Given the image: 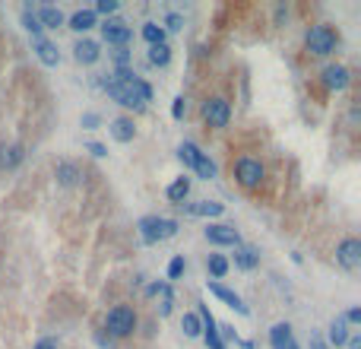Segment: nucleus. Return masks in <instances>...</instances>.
I'll list each match as a JSON object with an SVG mask.
<instances>
[{"mask_svg":"<svg viewBox=\"0 0 361 349\" xmlns=\"http://www.w3.org/2000/svg\"><path fill=\"white\" fill-rule=\"evenodd\" d=\"M96 343H98V346H102V349H111V346H115V343H111V336H102V334L96 336Z\"/></svg>","mask_w":361,"mask_h":349,"instance_id":"42","label":"nucleus"},{"mask_svg":"<svg viewBox=\"0 0 361 349\" xmlns=\"http://www.w3.org/2000/svg\"><path fill=\"white\" fill-rule=\"evenodd\" d=\"M346 346H348V349H361V336H352V334H348Z\"/></svg>","mask_w":361,"mask_h":349,"instance_id":"44","label":"nucleus"},{"mask_svg":"<svg viewBox=\"0 0 361 349\" xmlns=\"http://www.w3.org/2000/svg\"><path fill=\"white\" fill-rule=\"evenodd\" d=\"M35 51H38V61L45 64V67H57V61H61L57 45L54 41H48V38H35Z\"/></svg>","mask_w":361,"mask_h":349,"instance_id":"14","label":"nucleus"},{"mask_svg":"<svg viewBox=\"0 0 361 349\" xmlns=\"http://www.w3.org/2000/svg\"><path fill=\"white\" fill-rule=\"evenodd\" d=\"M82 178V171L76 169L73 162H57V181H61L64 187H76Z\"/></svg>","mask_w":361,"mask_h":349,"instance_id":"17","label":"nucleus"},{"mask_svg":"<svg viewBox=\"0 0 361 349\" xmlns=\"http://www.w3.org/2000/svg\"><path fill=\"white\" fill-rule=\"evenodd\" d=\"M336 260L342 270H358L361 267V241L358 238H346L336 248Z\"/></svg>","mask_w":361,"mask_h":349,"instance_id":"7","label":"nucleus"},{"mask_svg":"<svg viewBox=\"0 0 361 349\" xmlns=\"http://www.w3.org/2000/svg\"><path fill=\"white\" fill-rule=\"evenodd\" d=\"M209 292L216 295V299H222L225 305H228V308H235L238 311V315H251V308H247L244 301H241V295L235 292V289H228V286H222V283H216V280H209Z\"/></svg>","mask_w":361,"mask_h":349,"instance_id":"11","label":"nucleus"},{"mask_svg":"<svg viewBox=\"0 0 361 349\" xmlns=\"http://www.w3.org/2000/svg\"><path fill=\"white\" fill-rule=\"evenodd\" d=\"M206 241H209V245H219V248H238L241 235H238V229H232V226H219V222H212V226L206 229Z\"/></svg>","mask_w":361,"mask_h":349,"instance_id":"8","label":"nucleus"},{"mask_svg":"<svg viewBox=\"0 0 361 349\" xmlns=\"http://www.w3.org/2000/svg\"><path fill=\"white\" fill-rule=\"evenodd\" d=\"M181 330H184V336H200V334H203V327H200V318L197 315H184Z\"/></svg>","mask_w":361,"mask_h":349,"instance_id":"30","label":"nucleus"},{"mask_svg":"<svg viewBox=\"0 0 361 349\" xmlns=\"http://www.w3.org/2000/svg\"><path fill=\"white\" fill-rule=\"evenodd\" d=\"M105 330L111 336H130L137 330V311L130 308V305H117L105 315Z\"/></svg>","mask_w":361,"mask_h":349,"instance_id":"3","label":"nucleus"},{"mask_svg":"<svg viewBox=\"0 0 361 349\" xmlns=\"http://www.w3.org/2000/svg\"><path fill=\"white\" fill-rule=\"evenodd\" d=\"M184 270H187L184 257H171V264H168V280H177V276L184 273Z\"/></svg>","mask_w":361,"mask_h":349,"instance_id":"33","label":"nucleus"},{"mask_svg":"<svg viewBox=\"0 0 361 349\" xmlns=\"http://www.w3.org/2000/svg\"><path fill=\"white\" fill-rule=\"evenodd\" d=\"M342 318H346V324H358L361 321V308H348Z\"/></svg>","mask_w":361,"mask_h":349,"instance_id":"39","label":"nucleus"},{"mask_svg":"<svg viewBox=\"0 0 361 349\" xmlns=\"http://www.w3.org/2000/svg\"><path fill=\"white\" fill-rule=\"evenodd\" d=\"M168 200L171 204H181L184 206V200H187V194H191V178H177V181H171L168 185Z\"/></svg>","mask_w":361,"mask_h":349,"instance_id":"20","label":"nucleus"},{"mask_svg":"<svg viewBox=\"0 0 361 349\" xmlns=\"http://www.w3.org/2000/svg\"><path fill=\"white\" fill-rule=\"evenodd\" d=\"M257 264H260L257 248H251V245H238V248H235V267H238V270H257Z\"/></svg>","mask_w":361,"mask_h":349,"instance_id":"15","label":"nucleus"},{"mask_svg":"<svg viewBox=\"0 0 361 349\" xmlns=\"http://www.w3.org/2000/svg\"><path fill=\"white\" fill-rule=\"evenodd\" d=\"M307 51L317 57H327L336 51V45H339V35H336V29L330 26H311V32H307Z\"/></svg>","mask_w":361,"mask_h":349,"instance_id":"4","label":"nucleus"},{"mask_svg":"<svg viewBox=\"0 0 361 349\" xmlns=\"http://www.w3.org/2000/svg\"><path fill=\"white\" fill-rule=\"evenodd\" d=\"M187 213H191V216H222L225 213V206L222 204H216V200H200V204H191L187 206Z\"/></svg>","mask_w":361,"mask_h":349,"instance_id":"19","label":"nucleus"},{"mask_svg":"<svg viewBox=\"0 0 361 349\" xmlns=\"http://www.w3.org/2000/svg\"><path fill=\"white\" fill-rule=\"evenodd\" d=\"M22 162V146L20 143H3L0 146V171H13Z\"/></svg>","mask_w":361,"mask_h":349,"instance_id":"13","label":"nucleus"},{"mask_svg":"<svg viewBox=\"0 0 361 349\" xmlns=\"http://www.w3.org/2000/svg\"><path fill=\"white\" fill-rule=\"evenodd\" d=\"M22 29H26L29 35H35V38H41V32H45V29H41V22H38V16H35V10L29 7H22Z\"/></svg>","mask_w":361,"mask_h":349,"instance_id":"25","label":"nucleus"},{"mask_svg":"<svg viewBox=\"0 0 361 349\" xmlns=\"http://www.w3.org/2000/svg\"><path fill=\"white\" fill-rule=\"evenodd\" d=\"M165 26H168L171 32H181V29H184V16H181V13H168V20H165Z\"/></svg>","mask_w":361,"mask_h":349,"instance_id":"35","label":"nucleus"},{"mask_svg":"<svg viewBox=\"0 0 361 349\" xmlns=\"http://www.w3.org/2000/svg\"><path fill=\"white\" fill-rule=\"evenodd\" d=\"M133 134H137V127H133L130 117H115V121H111V137H115L117 143H130Z\"/></svg>","mask_w":361,"mask_h":349,"instance_id":"16","label":"nucleus"},{"mask_svg":"<svg viewBox=\"0 0 361 349\" xmlns=\"http://www.w3.org/2000/svg\"><path fill=\"white\" fill-rule=\"evenodd\" d=\"M193 171H197V175H200V178H206V181H209V178H216V162H212V159L209 156H203V152H200V159H197V165H193Z\"/></svg>","mask_w":361,"mask_h":349,"instance_id":"29","label":"nucleus"},{"mask_svg":"<svg viewBox=\"0 0 361 349\" xmlns=\"http://www.w3.org/2000/svg\"><path fill=\"white\" fill-rule=\"evenodd\" d=\"M311 349H330V346H327V343H323L317 334H314V336H311Z\"/></svg>","mask_w":361,"mask_h":349,"instance_id":"43","label":"nucleus"},{"mask_svg":"<svg viewBox=\"0 0 361 349\" xmlns=\"http://www.w3.org/2000/svg\"><path fill=\"white\" fill-rule=\"evenodd\" d=\"M270 343H273V349H286L288 343H292V327H288V324H276V327L270 330Z\"/></svg>","mask_w":361,"mask_h":349,"instance_id":"24","label":"nucleus"},{"mask_svg":"<svg viewBox=\"0 0 361 349\" xmlns=\"http://www.w3.org/2000/svg\"><path fill=\"white\" fill-rule=\"evenodd\" d=\"M92 26H98V20H96L92 10H76V13L70 16V29H73V32H89Z\"/></svg>","mask_w":361,"mask_h":349,"instance_id":"18","label":"nucleus"},{"mask_svg":"<svg viewBox=\"0 0 361 349\" xmlns=\"http://www.w3.org/2000/svg\"><path fill=\"white\" fill-rule=\"evenodd\" d=\"M321 80H323V86H327V90L342 92L348 83H352V73H348V67H342V64H327V67H323V73H321Z\"/></svg>","mask_w":361,"mask_h":349,"instance_id":"9","label":"nucleus"},{"mask_svg":"<svg viewBox=\"0 0 361 349\" xmlns=\"http://www.w3.org/2000/svg\"><path fill=\"white\" fill-rule=\"evenodd\" d=\"M86 150L92 152V156H96V159H105V156H108V150H105L102 143H86Z\"/></svg>","mask_w":361,"mask_h":349,"instance_id":"37","label":"nucleus"},{"mask_svg":"<svg viewBox=\"0 0 361 349\" xmlns=\"http://www.w3.org/2000/svg\"><path fill=\"white\" fill-rule=\"evenodd\" d=\"M228 267H232V264H228V257H222V254H209V257H206V270H209V276L216 283L228 273Z\"/></svg>","mask_w":361,"mask_h":349,"instance_id":"21","label":"nucleus"},{"mask_svg":"<svg viewBox=\"0 0 361 349\" xmlns=\"http://www.w3.org/2000/svg\"><path fill=\"white\" fill-rule=\"evenodd\" d=\"M98 124H102V117H98L96 111H86V115H82V127L86 130H96Z\"/></svg>","mask_w":361,"mask_h":349,"instance_id":"36","label":"nucleus"},{"mask_svg":"<svg viewBox=\"0 0 361 349\" xmlns=\"http://www.w3.org/2000/svg\"><path fill=\"white\" fill-rule=\"evenodd\" d=\"M102 38L108 41V45H117V48H124L130 41V26L124 20H105L102 22Z\"/></svg>","mask_w":361,"mask_h":349,"instance_id":"10","label":"nucleus"},{"mask_svg":"<svg viewBox=\"0 0 361 349\" xmlns=\"http://www.w3.org/2000/svg\"><path fill=\"white\" fill-rule=\"evenodd\" d=\"M203 121L209 124V127H228V121H232V105L225 102L222 96L206 99L203 102Z\"/></svg>","mask_w":361,"mask_h":349,"instance_id":"6","label":"nucleus"},{"mask_svg":"<svg viewBox=\"0 0 361 349\" xmlns=\"http://www.w3.org/2000/svg\"><path fill=\"white\" fill-rule=\"evenodd\" d=\"M235 178H238L241 187H257L260 181L266 178V169L260 159H251V156H241L235 162Z\"/></svg>","mask_w":361,"mask_h":349,"instance_id":"5","label":"nucleus"},{"mask_svg":"<svg viewBox=\"0 0 361 349\" xmlns=\"http://www.w3.org/2000/svg\"><path fill=\"white\" fill-rule=\"evenodd\" d=\"M117 7H121L117 0H98L92 13H96V16H98V13H102V16H111V13H117Z\"/></svg>","mask_w":361,"mask_h":349,"instance_id":"32","label":"nucleus"},{"mask_svg":"<svg viewBox=\"0 0 361 349\" xmlns=\"http://www.w3.org/2000/svg\"><path fill=\"white\" fill-rule=\"evenodd\" d=\"M149 64L152 67H168L171 64V48L168 45H152L149 48Z\"/></svg>","mask_w":361,"mask_h":349,"instance_id":"26","label":"nucleus"},{"mask_svg":"<svg viewBox=\"0 0 361 349\" xmlns=\"http://www.w3.org/2000/svg\"><path fill=\"white\" fill-rule=\"evenodd\" d=\"M346 340H348V324H346V318L339 315L330 324V343H333V346H346Z\"/></svg>","mask_w":361,"mask_h":349,"instance_id":"23","label":"nucleus"},{"mask_svg":"<svg viewBox=\"0 0 361 349\" xmlns=\"http://www.w3.org/2000/svg\"><path fill=\"white\" fill-rule=\"evenodd\" d=\"M143 38L149 41V48L152 45H168V41H165V29L156 26V22H146L143 26Z\"/></svg>","mask_w":361,"mask_h":349,"instance_id":"28","label":"nucleus"},{"mask_svg":"<svg viewBox=\"0 0 361 349\" xmlns=\"http://www.w3.org/2000/svg\"><path fill=\"white\" fill-rule=\"evenodd\" d=\"M98 55H102V51H98V41H92V38H80L73 45V57L80 64H96Z\"/></svg>","mask_w":361,"mask_h":349,"instance_id":"12","label":"nucleus"},{"mask_svg":"<svg viewBox=\"0 0 361 349\" xmlns=\"http://www.w3.org/2000/svg\"><path fill=\"white\" fill-rule=\"evenodd\" d=\"M140 235H143L146 245H156V241H165L171 235H177V220H165V216H143L140 220Z\"/></svg>","mask_w":361,"mask_h":349,"instance_id":"2","label":"nucleus"},{"mask_svg":"<svg viewBox=\"0 0 361 349\" xmlns=\"http://www.w3.org/2000/svg\"><path fill=\"white\" fill-rule=\"evenodd\" d=\"M165 286H168V283H152V286L146 289V295H162V292H165Z\"/></svg>","mask_w":361,"mask_h":349,"instance_id":"41","label":"nucleus"},{"mask_svg":"<svg viewBox=\"0 0 361 349\" xmlns=\"http://www.w3.org/2000/svg\"><path fill=\"white\" fill-rule=\"evenodd\" d=\"M115 61H117V67H127L130 51H127V48H117V51H115Z\"/></svg>","mask_w":361,"mask_h":349,"instance_id":"38","label":"nucleus"},{"mask_svg":"<svg viewBox=\"0 0 361 349\" xmlns=\"http://www.w3.org/2000/svg\"><path fill=\"white\" fill-rule=\"evenodd\" d=\"M177 159H181L187 169H193V165H197V159H200L197 143H191V140H187V143H181V146H177Z\"/></svg>","mask_w":361,"mask_h":349,"instance_id":"27","label":"nucleus"},{"mask_svg":"<svg viewBox=\"0 0 361 349\" xmlns=\"http://www.w3.org/2000/svg\"><path fill=\"white\" fill-rule=\"evenodd\" d=\"M286 349H298V343H295V340H292V343H288V346H286Z\"/></svg>","mask_w":361,"mask_h":349,"instance_id":"45","label":"nucleus"},{"mask_svg":"<svg viewBox=\"0 0 361 349\" xmlns=\"http://www.w3.org/2000/svg\"><path fill=\"white\" fill-rule=\"evenodd\" d=\"M35 349H57V340H54V336H45V340L35 343Z\"/></svg>","mask_w":361,"mask_h":349,"instance_id":"40","label":"nucleus"},{"mask_svg":"<svg viewBox=\"0 0 361 349\" xmlns=\"http://www.w3.org/2000/svg\"><path fill=\"white\" fill-rule=\"evenodd\" d=\"M35 16H38L41 29H57V26H64V13H61L57 7H41Z\"/></svg>","mask_w":361,"mask_h":349,"instance_id":"22","label":"nucleus"},{"mask_svg":"<svg viewBox=\"0 0 361 349\" xmlns=\"http://www.w3.org/2000/svg\"><path fill=\"white\" fill-rule=\"evenodd\" d=\"M102 90L108 92L117 105L133 108V111L146 108V102H152V86L137 73L130 76V80H115V76H108V80H102Z\"/></svg>","mask_w":361,"mask_h":349,"instance_id":"1","label":"nucleus"},{"mask_svg":"<svg viewBox=\"0 0 361 349\" xmlns=\"http://www.w3.org/2000/svg\"><path fill=\"white\" fill-rule=\"evenodd\" d=\"M171 308H175V292H171V286H165L162 301H159V315L168 318V315H171Z\"/></svg>","mask_w":361,"mask_h":349,"instance_id":"31","label":"nucleus"},{"mask_svg":"<svg viewBox=\"0 0 361 349\" xmlns=\"http://www.w3.org/2000/svg\"><path fill=\"white\" fill-rule=\"evenodd\" d=\"M184 115H187V99H184V96H177L175 105H171V117H175V121H181Z\"/></svg>","mask_w":361,"mask_h":349,"instance_id":"34","label":"nucleus"}]
</instances>
